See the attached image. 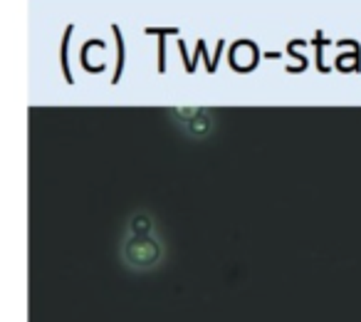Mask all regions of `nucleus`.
Returning a JSON list of instances; mask_svg holds the SVG:
<instances>
[{
    "mask_svg": "<svg viewBox=\"0 0 361 322\" xmlns=\"http://www.w3.org/2000/svg\"><path fill=\"white\" fill-rule=\"evenodd\" d=\"M169 119L183 136L203 141L218 129V119L208 107H169Z\"/></svg>",
    "mask_w": 361,
    "mask_h": 322,
    "instance_id": "f03ea898",
    "label": "nucleus"
},
{
    "mask_svg": "<svg viewBox=\"0 0 361 322\" xmlns=\"http://www.w3.org/2000/svg\"><path fill=\"white\" fill-rule=\"evenodd\" d=\"M169 248L161 236V231L156 233H126L121 231L119 241V261L129 273H154L159 268H164Z\"/></svg>",
    "mask_w": 361,
    "mask_h": 322,
    "instance_id": "f257e3e1",
    "label": "nucleus"
}]
</instances>
